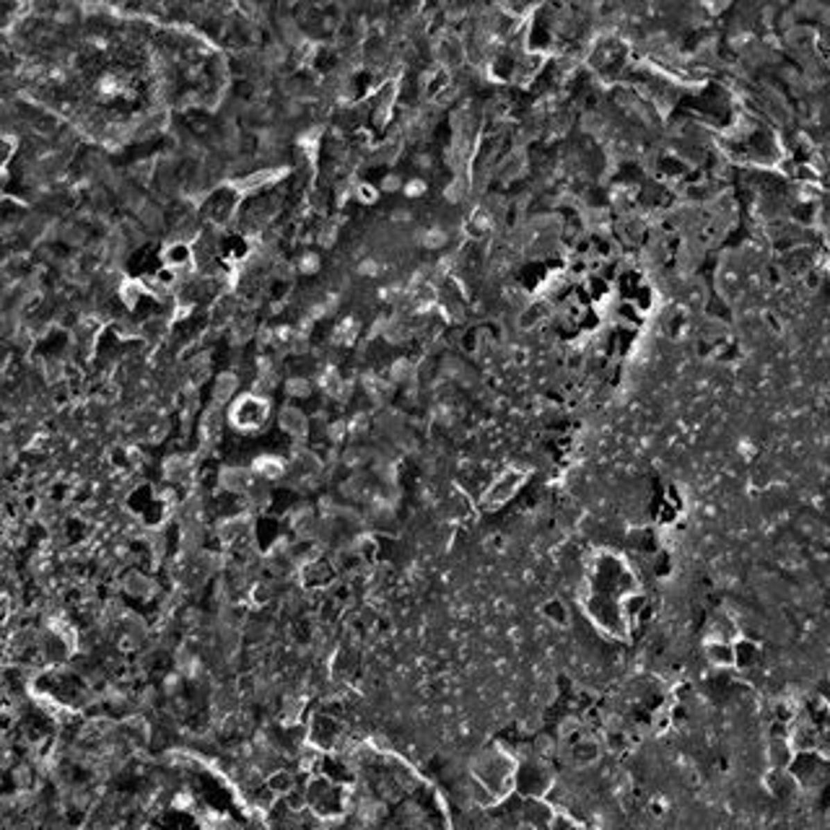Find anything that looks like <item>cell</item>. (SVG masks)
Masks as SVG:
<instances>
[{
  "label": "cell",
  "instance_id": "5b68a950",
  "mask_svg": "<svg viewBox=\"0 0 830 830\" xmlns=\"http://www.w3.org/2000/svg\"><path fill=\"white\" fill-rule=\"evenodd\" d=\"M221 485L226 488L228 493H249L252 488V477H249V470H242V467H228L221 473Z\"/></svg>",
  "mask_w": 830,
  "mask_h": 830
},
{
  "label": "cell",
  "instance_id": "277c9868",
  "mask_svg": "<svg viewBox=\"0 0 830 830\" xmlns=\"http://www.w3.org/2000/svg\"><path fill=\"white\" fill-rule=\"evenodd\" d=\"M280 425H283V431L291 436H296V439H304V436L309 434V418L298 407H283V413H280Z\"/></svg>",
  "mask_w": 830,
  "mask_h": 830
},
{
  "label": "cell",
  "instance_id": "3957f363",
  "mask_svg": "<svg viewBox=\"0 0 830 830\" xmlns=\"http://www.w3.org/2000/svg\"><path fill=\"white\" fill-rule=\"evenodd\" d=\"M522 480H524L522 473H516V470H509V473H504L501 477H496L493 483L488 485V491L483 493V504L488 506V509H496V506L506 504V501L519 491Z\"/></svg>",
  "mask_w": 830,
  "mask_h": 830
},
{
  "label": "cell",
  "instance_id": "9c48e42d",
  "mask_svg": "<svg viewBox=\"0 0 830 830\" xmlns=\"http://www.w3.org/2000/svg\"><path fill=\"white\" fill-rule=\"evenodd\" d=\"M234 392H237V376H234V374H221V376H218L216 387H213V395H216L218 403L231 400V397H234Z\"/></svg>",
  "mask_w": 830,
  "mask_h": 830
},
{
  "label": "cell",
  "instance_id": "6da1fadb",
  "mask_svg": "<svg viewBox=\"0 0 830 830\" xmlns=\"http://www.w3.org/2000/svg\"><path fill=\"white\" fill-rule=\"evenodd\" d=\"M473 776L493 794L496 799H504L514 786V761L498 750L483 752L475 761Z\"/></svg>",
  "mask_w": 830,
  "mask_h": 830
},
{
  "label": "cell",
  "instance_id": "8992f818",
  "mask_svg": "<svg viewBox=\"0 0 830 830\" xmlns=\"http://www.w3.org/2000/svg\"><path fill=\"white\" fill-rule=\"evenodd\" d=\"M252 470H255V475H257V477H265V480H278V477H283V473H286V462H283V459H278V457H260V459H255Z\"/></svg>",
  "mask_w": 830,
  "mask_h": 830
},
{
  "label": "cell",
  "instance_id": "30bf717a",
  "mask_svg": "<svg viewBox=\"0 0 830 830\" xmlns=\"http://www.w3.org/2000/svg\"><path fill=\"white\" fill-rule=\"evenodd\" d=\"M164 257H167V262L171 267L187 265V262H189V247H187V244H174V247L167 249V255H164Z\"/></svg>",
  "mask_w": 830,
  "mask_h": 830
},
{
  "label": "cell",
  "instance_id": "7a4b0ae2",
  "mask_svg": "<svg viewBox=\"0 0 830 830\" xmlns=\"http://www.w3.org/2000/svg\"><path fill=\"white\" fill-rule=\"evenodd\" d=\"M270 418V403L260 395H242L231 407V423L242 431H257Z\"/></svg>",
  "mask_w": 830,
  "mask_h": 830
},
{
  "label": "cell",
  "instance_id": "52a82bcc",
  "mask_svg": "<svg viewBox=\"0 0 830 830\" xmlns=\"http://www.w3.org/2000/svg\"><path fill=\"white\" fill-rule=\"evenodd\" d=\"M265 784L273 791H276L278 797H286L288 791L294 789V773H291V771H276V773H270V776H267Z\"/></svg>",
  "mask_w": 830,
  "mask_h": 830
},
{
  "label": "cell",
  "instance_id": "ba28073f",
  "mask_svg": "<svg viewBox=\"0 0 830 830\" xmlns=\"http://www.w3.org/2000/svg\"><path fill=\"white\" fill-rule=\"evenodd\" d=\"M164 473H167V477L169 480H174V483L187 480L189 462L185 459V457H171V459H167V465H164Z\"/></svg>",
  "mask_w": 830,
  "mask_h": 830
}]
</instances>
